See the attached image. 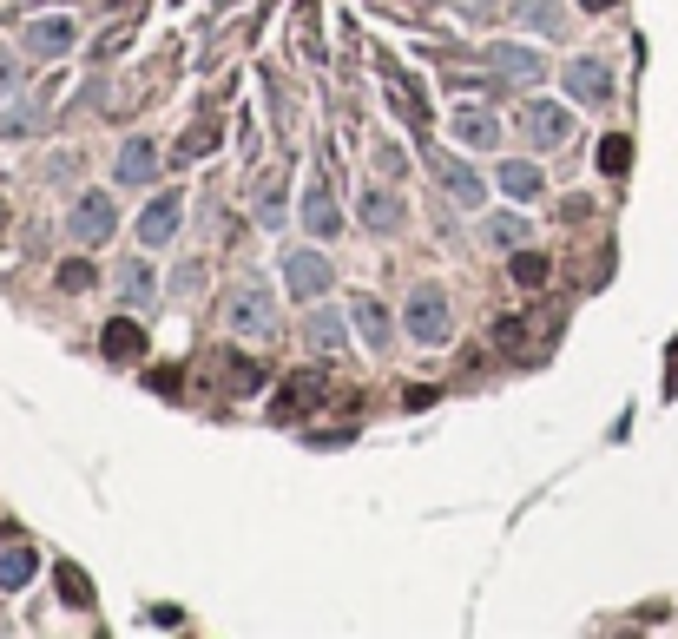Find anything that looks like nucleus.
I'll use <instances>...</instances> for the list:
<instances>
[{"label":"nucleus","instance_id":"29","mask_svg":"<svg viewBox=\"0 0 678 639\" xmlns=\"http://www.w3.org/2000/svg\"><path fill=\"white\" fill-rule=\"evenodd\" d=\"M211 145H218V132H211V126H198V132L185 139V159H198V152H211Z\"/></svg>","mask_w":678,"mask_h":639},{"label":"nucleus","instance_id":"7","mask_svg":"<svg viewBox=\"0 0 678 639\" xmlns=\"http://www.w3.org/2000/svg\"><path fill=\"white\" fill-rule=\"evenodd\" d=\"M178 218H185V205H178V192H172V198H152V205H145V218H139V244H152V251H165V244L178 238Z\"/></svg>","mask_w":678,"mask_h":639},{"label":"nucleus","instance_id":"25","mask_svg":"<svg viewBox=\"0 0 678 639\" xmlns=\"http://www.w3.org/2000/svg\"><path fill=\"white\" fill-rule=\"evenodd\" d=\"M626 165H632V145H626V139H606V145H600V172H613V178H619Z\"/></svg>","mask_w":678,"mask_h":639},{"label":"nucleus","instance_id":"24","mask_svg":"<svg viewBox=\"0 0 678 639\" xmlns=\"http://www.w3.org/2000/svg\"><path fill=\"white\" fill-rule=\"evenodd\" d=\"M514 284H527V290H534V284H547V257L521 251V257H514Z\"/></svg>","mask_w":678,"mask_h":639},{"label":"nucleus","instance_id":"17","mask_svg":"<svg viewBox=\"0 0 678 639\" xmlns=\"http://www.w3.org/2000/svg\"><path fill=\"white\" fill-rule=\"evenodd\" d=\"M303 336H310V350H343L349 323L336 317V310H310V323H303Z\"/></svg>","mask_w":678,"mask_h":639},{"label":"nucleus","instance_id":"28","mask_svg":"<svg viewBox=\"0 0 678 639\" xmlns=\"http://www.w3.org/2000/svg\"><path fill=\"white\" fill-rule=\"evenodd\" d=\"M86 284H93V264H60V290H73V297H79Z\"/></svg>","mask_w":678,"mask_h":639},{"label":"nucleus","instance_id":"22","mask_svg":"<svg viewBox=\"0 0 678 639\" xmlns=\"http://www.w3.org/2000/svg\"><path fill=\"white\" fill-rule=\"evenodd\" d=\"M33 126H40V112H33V106H7V112H0V139H27Z\"/></svg>","mask_w":678,"mask_h":639},{"label":"nucleus","instance_id":"20","mask_svg":"<svg viewBox=\"0 0 678 639\" xmlns=\"http://www.w3.org/2000/svg\"><path fill=\"white\" fill-rule=\"evenodd\" d=\"M363 224L376 231V238H389L395 224H402V205H395L389 192H369V198H363Z\"/></svg>","mask_w":678,"mask_h":639},{"label":"nucleus","instance_id":"31","mask_svg":"<svg viewBox=\"0 0 678 639\" xmlns=\"http://www.w3.org/2000/svg\"><path fill=\"white\" fill-rule=\"evenodd\" d=\"M580 7H613V0H580Z\"/></svg>","mask_w":678,"mask_h":639},{"label":"nucleus","instance_id":"11","mask_svg":"<svg viewBox=\"0 0 678 639\" xmlns=\"http://www.w3.org/2000/svg\"><path fill=\"white\" fill-rule=\"evenodd\" d=\"M567 93L586 99V106H600V99L613 93V80H606V66H600V60H573V66H567Z\"/></svg>","mask_w":678,"mask_h":639},{"label":"nucleus","instance_id":"8","mask_svg":"<svg viewBox=\"0 0 678 639\" xmlns=\"http://www.w3.org/2000/svg\"><path fill=\"white\" fill-rule=\"evenodd\" d=\"M152 172H158V145L145 132L119 145V185H152Z\"/></svg>","mask_w":678,"mask_h":639},{"label":"nucleus","instance_id":"23","mask_svg":"<svg viewBox=\"0 0 678 639\" xmlns=\"http://www.w3.org/2000/svg\"><path fill=\"white\" fill-rule=\"evenodd\" d=\"M60 600H73V607H93V580L79 574V567H60Z\"/></svg>","mask_w":678,"mask_h":639},{"label":"nucleus","instance_id":"10","mask_svg":"<svg viewBox=\"0 0 678 639\" xmlns=\"http://www.w3.org/2000/svg\"><path fill=\"white\" fill-rule=\"evenodd\" d=\"M488 66H494V73H521V80H547V66H540V53L514 47V40H494V47H488Z\"/></svg>","mask_w":678,"mask_h":639},{"label":"nucleus","instance_id":"26","mask_svg":"<svg viewBox=\"0 0 678 639\" xmlns=\"http://www.w3.org/2000/svg\"><path fill=\"white\" fill-rule=\"evenodd\" d=\"M257 224H264V231H284V192H264V198H257Z\"/></svg>","mask_w":678,"mask_h":639},{"label":"nucleus","instance_id":"15","mask_svg":"<svg viewBox=\"0 0 678 639\" xmlns=\"http://www.w3.org/2000/svg\"><path fill=\"white\" fill-rule=\"evenodd\" d=\"M514 20L521 27H540L553 40V33H567V14H560V0H514Z\"/></svg>","mask_w":678,"mask_h":639},{"label":"nucleus","instance_id":"12","mask_svg":"<svg viewBox=\"0 0 678 639\" xmlns=\"http://www.w3.org/2000/svg\"><path fill=\"white\" fill-rule=\"evenodd\" d=\"M527 139H534L540 152H553V145L567 139V112L560 106H527Z\"/></svg>","mask_w":678,"mask_h":639},{"label":"nucleus","instance_id":"2","mask_svg":"<svg viewBox=\"0 0 678 639\" xmlns=\"http://www.w3.org/2000/svg\"><path fill=\"white\" fill-rule=\"evenodd\" d=\"M422 159H428V172L442 178V192L455 198V205H468V211H474V205H481V198H488V185H481V172H468V165H461L455 152H442V145H435V139L422 145Z\"/></svg>","mask_w":678,"mask_h":639},{"label":"nucleus","instance_id":"6","mask_svg":"<svg viewBox=\"0 0 678 639\" xmlns=\"http://www.w3.org/2000/svg\"><path fill=\"white\" fill-rule=\"evenodd\" d=\"M284 284L297 290V297H323V290H330V257L290 251V257H284Z\"/></svg>","mask_w":678,"mask_h":639},{"label":"nucleus","instance_id":"14","mask_svg":"<svg viewBox=\"0 0 678 639\" xmlns=\"http://www.w3.org/2000/svg\"><path fill=\"white\" fill-rule=\"evenodd\" d=\"M33 574H40V554H33V547H7V554H0V593H20Z\"/></svg>","mask_w":678,"mask_h":639},{"label":"nucleus","instance_id":"19","mask_svg":"<svg viewBox=\"0 0 678 639\" xmlns=\"http://www.w3.org/2000/svg\"><path fill=\"white\" fill-rule=\"evenodd\" d=\"M356 330H363L369 350H382V343H389V310H382L376 297H356Z\"/></svg>","mask_w":678,"mask_h":639},{"label":"nucleus","instance_id":"1","mask_svg":"<svg viewBox=\"0 0 678 639\" xmlns=\"http://www.w3.org/2000/svg\"><path fill=\"white\" fill-rule=\"evenodd\" d=\"M224 323H231L237 336H277V297H270L264 284H237L231 297H224Z\"/></svg>","mask_w":678,"mask_h":639},{"label":"nucleus","instance_id":"16","mask_svg":"<svg viewBox=\"0 0 678 639\" xmlns=\"http://www.w3.org/2000/svg\"><path fill=\"white\" fill-rule=\"evenodd\" d=\"M303 224H310V238H336V224H343V211H336V198L316 185L310 198H303Z\"/></svg>","mask_w":678,"mask_h":639},{"label":"nucleus","instance_id":"3","mask_svg":"<svg viewBox=\"0 0 678 639\" xmlns=\"http://www.w3.org/2000/svg\"><path fill=\"white\" fill-rule=\"evenodd\" d=\"M112 224H119V205H112V192H79L73 211H66V238L99 244V238H112Z\"/></svg>","mask_w":678,"mask_h":639},{"label":"nucleus","instance_id":"21","mask_svg":"<svg viewBox=\"0 0 678 639\" xmlns=\"http://www.w3.org/2000/svg\"><path fill=\"white\" fill-rule=\"evenodd\" d=\"M119 297H126L132 310H145V304H152V271H145L139 257H132V264H119Z\"/></svg>","mask_w":678,"mask_h":639},{"label":"nucleus","instance_id":"30","mask_svg":"<svg viewBox=\"0 0 678 639\" xmlns=\"http://www.w3.org/2000/svg\"><path fill=\"white\" fill-rule=\"evenodd\" d=\"M14 93V60H7V53H0V99Z\"/></svg>","mask_w":678,"mask_h":639},{"label":"nucleus","instance_id":"13","mask_svg":"<svg viewBox=\"0 0 678 639\" xmlns=\"http://www.w3.org/2000/svg\"><path fill=\"white\" fill-rule=\"evenodd\" d=\"M455 139H461V145H494V139H501V119H494V112H481V106H461V112H455Z\"/></svg>","mask_w":678,"mask_h":639},{"label":"nucleus","instance_id":"4","mask_svg":"<svg viewBox=\"0 0 678 639\" xmlns=\"http://www.w3.org/2000/svg\"><path fill=\"white\" fill-rule=\"evenodd\" d=\"M409 336H415V343H428V350L448 343V297H442V290H415V297H409Z\"/></svg>","mask_w":678,"mask_h":639},{"label":"nucleus","instance_id":"18","mask_svg":"<svg viewBox=\"0 0 678 639\" xmlns=\"http://www.w3.org/2000/svg\"><path fill=\"white\" fill-rule=\"evenodd\" d=\"M501 192L514 198V205H527V198H540V172L527 159H507L501 165Z\"/></svg>","mask_w":678,"mask_h":639},{"label":"nucleus","instance_id":"9","mask_svg":"<svg viewBox=\"0 0 678 639\" xmlns=\"http://www.w3.org/2000/svg\"><path fill=\"white\" fill-rule=\"evenodd\" d=\"M99 350H106V363H145V330L139 323H106V336H99Z\"/></svg>","mask_w":678,"mask_h":639},{"label":"nucleus","instance_id":"27","mask_svg":"<svg viewBox=\"0 0 678 639\" xmlns=\"http://www.w3.org/2000/svg\"><path fill=\"white\" fill-rule=\"evenodd\" d=\"M488 238L501 244V251H514V244H521V218H507V211H501V218H488Z\"/></svg>","mask_w":678,"mask_h":639},{"label":"nucleus","instance_id":"5","mask_svg":"<svg viewBox=\"0 0 678 639\" xmlns=\"http://www.w3.org/2000/svg\"><path fill=\"white\" fill-rule=\"evenodd\" d=\"M20 47H27L33 60H60V53L73 47V20H66V14H40V20H27Z\"/></svg>","mask_w":678,"mask_h":639}]
</instances>
